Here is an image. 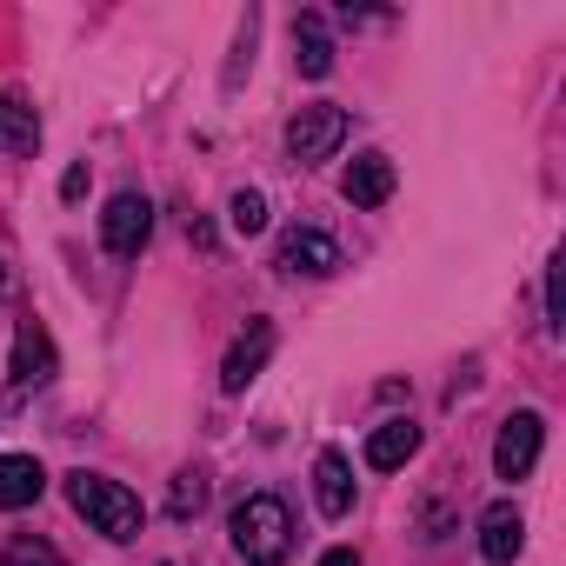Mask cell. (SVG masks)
I'll return each instance as SVG.
<instances>
[{
	"mask_svg": "<svg viewBox=\"0 0 566 566\" xmlns=\"http://www.w3.org/2000/svg\"><path fill=\"white\" fill-rule=\"evenodd\" d=\"M227 533H233V553L247 566H280V559H287V546H294V513H287V500H280V493H247L233 506Z\"/></svg>",
	"mask_w": 566,
	"mask_h": 566,
	"instance_id": "obj_1",
	"label": "cell"
},
{
	"mask_svg": "<svg viewBox=\"0 0 566 566\" xmlns=\"http://www.w3.org/2000/svg\"><path fill=\"white\" fill-rule=\"evenodd\" d=\"M67 500H74V513H81L94 533H107V539H134V533H140V500H134L120 480H107V473H67Z\"/></svg>",
	"mask_w": 566,
	"mask_h": 566,
	"instance_id": "obj_2",
	"label": "cell"
},
{
	"mask_svg": "<svg viewBox=\"0 0 566 566\" xmlns=\"http://www.w3.org/2000/svg\"><path fill=\"white\" fill-rule=\"evenodd\" d=\"M340 140H347V107H334V101H321V107H301V114L287 120V154H294L301 167H314V160H334V154H340Z\"/></svg>",
	"mask_w": 566,
	"mask_h": 566,
	"instance_id": "obj_3",
	"label": "cell"
},
{
	"mask_svg": "<svg viewBox=\"0 0 566 566\" xmlns=\"http://www.w3.org/2000/svg\"><path fill=\"white\" fill-rule=\"evenodd\" d=\"M539 447H546V420H539L533 407L506 413V427H500V440H493V473H500V480H526V473L539 467Z\"/></svg>",
	"mask_w": 566,
	"mask_h": 566,
	"instance_id": "obj_4",
	"label": "cell"
},
{
	"mask_svg": "<svg viewBox=\"0 0 566 566\" xmlns=\"http://www.w3.org/2000/svg\"><path fill=\"white\" fill-rule=\"evenodd\" d=\"M147 233H154V200L147 193H114L107 213H101V247L120 253V260H134L147 247Z\"/></svg>",
	"mask_w": 566,
	"mask_h": 566,
	"instance_id": "obj_5",
	"label": "cell"
},
{
	"mask_svg": "<svg viewBox=\"0 0 566 566\" xmlns=\"http://www.w3.org/2000/svg\"><path fill=\"white\" fill-rule=\"evenodd\" d=\"M273 340H280L273 321H247V334H240V340L227 347V360H220V387H227V394H247V387L260 380V367L273 360Z\"/></svg>",
	"mask_w": 566,
	"mask_h": 566,
	"instance_id": "obj_6",
	"label": "cell"
},
{
	"mask_svg": "<svg viewBox=\"0 0 566 566\" xmlns=\"http://www.w3.org/2000/svg\"><path fill=\"white\" fill-rule=\"evenodd\" d=\"M340 266V240L321 233V227H294L280 240V273H307V280H327Z\"/></svg>",
	"mask_w": 566,
	"mask_h": 566,
	"instance_id": "obj_7",
	"label": "cell"
},
{
	"mask_svg": "<svg viewBox=\"0 0 566 566\" xmlns=\"http://www.w3.org/2000/svg\"><path fill=\"white\" fill-rule=\"evenodd\" d=\"M520 546H526V520H520V506H513V500H493V506L480 513V553H486L493 566H513Z\"/></svg>",
	"mask_w": 566,
	"mask_h": 566,
	"instance_id": "obj_8",
	"label": "cell"
},
{
	"mask_svg": "<svg viewBox=\"0 0 566 566\" xmlns=\"http://www.w3.org/2000/svg\"><path fill=\"white\" fill-rule=\"evenodd\" d=\"M54 380V340L41 321H21L14 334V387H48Z\"/></svg>",
	"mask_w": 566,
	"mask_h": 566,
	"instance_id": "obj_9",
	"label": "cell"
},
{
	"mask_svg": "<svg viewBox=\"0 0 566 566\" xmlns=\"http://www.w3.org/2000/svg\"><path fill=\"white\" fill-rule=\"evenodd\" d=\"M314 500H321V513L327 520H347L354 513V467H347V453H321L314 460Z\"/></svg>",
	"mask_w": 566,
	"mask_h": 566,
	"instance_id": "obj_10",
	"label": "cell"
},
{
	"mask_svg": "<svg viewBox=\"0 0 566 566\" xmlns=\"http://www.w3.org/2000/svg\"><path fill=\"white\" fill-rule=\"evenodd\" d=\"M41 493H48V473H41L34 453H8V460H0V513H21Z\"/></svg>",
	"mask_w": 566,
	"mask_h": 566,
	"instance_id": "obj_11",
	"label": "cell"
},
{
	"mask_svg": "<svg viewBox=\"0 0 566 566\" xmlns=\"http://www.w3.org/2000/svg\"><path fill=\"white\" fill-rule=\"evenodd\" d=\"M340 193H347L354 207H387V200H394V160H387V154H360V160L347 167Z\"/></svg>",
	"mask_w": 566,
	"mask_h": 566,
	"instance_id": "obj_12",
	"label": "cell"
},
{
	"mask_svg": "<svg viewBox=\"0 0 566 566\" xmlns=\"http://www.w3.org/2000/svg\"><path fill=\"white\" fill-rule=\"evenodd\" d=\"M294 67H301L307 81H327V74H334V34H327L321 14H301V21H294Z\"/></svg>",
	"mask_w": 566,
	"mask_h": 566,
	"instance_id": "obj_13",
	"label": "cell"
},
{
	"mask_svg": "<svg viewBox=\"0 0 566 566\" xmlns=\"http://www.w3.org/2000/svg\"><path fill=\"white\" fill-rule=\"evenodd\" d=\"M413 453H420V427H413V420H387V427L367 433V467H380V473L407 467Z\"/></svg>",
	"mask_w": 566,
	"mask_h": 566,
	"instance_id": "obj_14",
	"label": "cell"
},
{
	"mask_svg": "<svg viewBox=\"0 0 566 566\" xmlns=\"http://www.w3.org/2000/svg\"><path fill=\"white\" fill-rule=\"evenodd\" d=\"M0 120H8V147L14 154H34V140H41V120H34V107L14 94V101H0Z\"/></svg>",
	"mask_w": 566,
	"mask_h": 566,
	"instance_id": "obj_15",
	"label": "cell"
},
{
	"mask_svg": "<svg viewBox=\"0 0 566 566\" xmlns=\"http://www.w3.org/2000/svg\"><path fill=\"white\" fill-rule=\"evenodd\" d=\"M207 506V480L200 473H174V486H167V513L174 520H193Z\"/></svg>",
	"mask_w": 566,
	"mask_h": 566,
	"instance_id": "obj_16",
	"label": "cell"
},
{
	"mask_svg": "<svg viewBox=\"0 0 566 566\" xmlns=\"http://www.w3.org/2000/svg\"><path fill=\"white\" fill-rule=\"evenodd\" d=\"M227 220H233V233H260V227H266V193L240 187V193L227 200Z\"/></svg>",
	"mask_w": 566,
	"mask_h": 566,
	"instance_id": "obj_17",
	"label": "cell"
},
{
	"mask_svg": "<svg viewBox=\"0 0 566 566\" xmlns=\"http://www.w3.org/2000/svg\"><path fill=\"white\" fill-rule=\"evenodd\" d=\"M0 566H61V546H48V539H34V533H21L8 553H0Z\"/></svg>",
	"mask_w": 566,
	"mask_h": 566,
	"instance_id": "obj_18",
	"label": "cell"
},
{
	"mask_svg": "<svg viewBox=\"0 0 566 566\" xmlns=\"http://www.w3.org/2000/svg\"><path fill=\"white\" fill-rule=\"evenodd\" d=\"M546 321H553V334L566 327V253H553V266H546Z\"/></svg>",
	"mask_w": 566,
	"mask_h": 566,
	"instance_id": "obj_19",
	"label": "cell"
},
{
	"mask_svg": "<svg viewBox=\"0 0 566 566\" xmlns=\"http://www.w3.org/2000/svg\"><path fill=\"white\" fill-rule=\"evenodd\" d=\"M81 193H87V167H67L61 174V200H81Z\"/></svg>",
	"mask_w": 566,
	"mask_h": 566,
	"instance_id": "obj_20",
	"label": "cell"
},
{
	"mask_svg": "<svg viewBox=\"0 0 566 566\" xmlns=\"http://www.w3.org/2000/svg\"><path fill=\"white\" fill-rule=\"evenodd\" d=\"M321 566H360V553L354 546H334V553H321Z\"/></svg>",
	"mask_w": 566,
	"mask_h": 566,
	"instance_id": "obj_21",
	"label": "cell"
},
{
	"mask_svg": "<svg viewBox=\"0 0 566 566\" xmlns=\"http://www.w3.org/2000/svg\"><path fill=\"white\" fill-rule=\"evenodd\" d=\"M0 287H8V266H0Z\"/></svg>",
	"mask_w": 566,
	"mask_h": 566,
	"instance_id": "obj_22",
	"label": "cell"
}]
</instances>
